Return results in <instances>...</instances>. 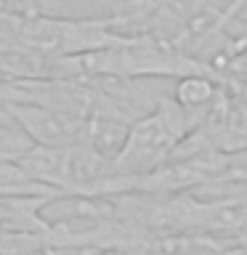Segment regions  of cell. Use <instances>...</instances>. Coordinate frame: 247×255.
<instances>
[{
  "mask_svg": "<svg viewBox=\"0 0 247 255\" xmlns=\"http://www.w3.org/2000/svg\"><path fill=\"white\" fill-rule=\"evenodd\" d=\"M99 255H146V250H107Z\"/></svg>",
  "mask_w": 247,
  "mask_h": 255,
  "instance_id": "52a82bcc",
  "label": "cell"
},
{
  "mask_svg": "<svg viewBox=\"0 0 247 255\" xmlns=\"http://www.w3.org/2000/svg\"><path fill=\"white\" fill-rule=\"evenodd\" d=\"M213 149L237 154L247 149V88L226 85L221 101L197 128Z\"/></svg>",
  "mask_w": 247,
  "mask_h": 255,
  "instance_id": "3957f363",
  "label": "cell"
},
{
  "mask_svg": "<svg viewBox=\"0 0 247 255\" xmlns=\"http://www.w3.org/2000/svg\"><path fill=\"white\" fill-rule=\"evenodd\" d=\"M138 0H11L5 11L80 21H117Z\"/></svg>",
  "mask_w": 247,
  "mask_h": 255,
  "instance_id": "277c9868",
  "label": "cell"
},
{
  "mask_svg": "<svg viewBox=\"0 0 247 255\" xmlns=\"http://www.w3.org/2000/svg\"><path fill=\"white\" fill-rule=\"evenodd\" d=\"M223 181H247V149L229 154V173Z\"/></svg>",
  "mask_w": 247,
  "mask_h": 255,
  "instance_id": "8992f818",
  "label": "cell"
},
{
  "mask_svg": "<svg viewBox=\"0 0 247 255\" xmlns=\"http://www.w3.org/2000/svg\"><path fill=\"white\" fill-rule=\"evenodd\" d=\"M202 112H194L165 96L146 117L135 120L125 135L120 154L112 159V175H143L167 165L175 149L205 123Z\"/></svg>",
  "mask_w": 247,
  "mask_h": 255,
  "instance_id": "7a4b0ae2",
  "label": "cell"
},
{
  "mask_svg": "<svg viewBox=\"0 0 247 255\" xmlns=\"http://www.w3.org/2000/svg\"><path fill=\"white\" fill-rule=\"evenodd\" d=\"M77 77H151V80H181L189 75H215L178 45L151 35H125L117 45L75 56Z\"/></svg>",
  "mask_w": 247,
  "mask_h": 255,
  "instance_id": "6da1fadb",
  "label": "cell"
},
{
  "mask_svg": "<svg viewBox=\"0 0 247 255\" xmlns=\"http://www.w3.org/2000/svg\"><path fill=\"white\" fill-rule=\"evenodd\" d=\"M215 75L231 88H247V45L231 51L215 64Z\"/></svg>",
  "mask_w": 247,
  "mask_h": 255,
  "instance_id": "5b68a950",
  "label": "cell"
}]
</instances>
